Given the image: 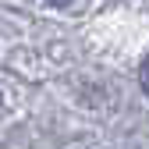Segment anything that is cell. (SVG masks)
Returning a JSON list of instances; mask_svg holds the SVG:
<instances>
[{
    "label": "cell",
    "instance_id": "cell-1",
    "mask_svg": "<svg viewBox=\"0 0 149 149\" xmlns=\"http://www.w3.org/2000/svg\"><path fill=\"white\" fill-rule=\"evenodd\" d=\"M50 4H71V0H50Z\"/></svg>",
    "mask_w": 149,
    "mask_h": 149
}]
</instances>
